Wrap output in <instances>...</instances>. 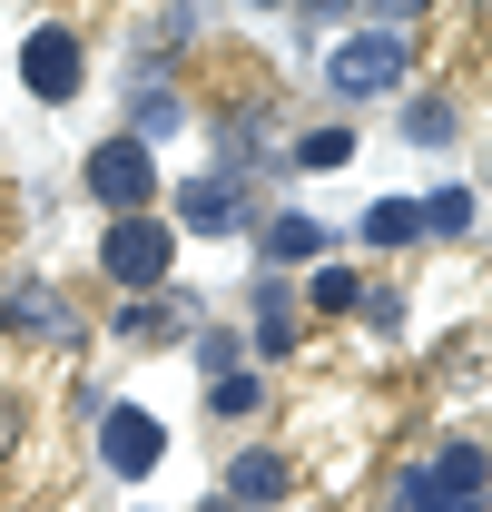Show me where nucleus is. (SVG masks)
<instances>
[{
  "instance_id": "f257e3e1",
  "label": "nucleus",
  "mask_w": 492,
  "mask_h": 512,
  "mask_svg": "<svg viewBox=\"0 0 492 512\" xmlns=\"http://www.w3.org/2000/svg\"><path fill=\"white\" fill-rule=\"evenodd\" d=\"M404 69H414V40H404V30H355V40L325 60V89H335V99H384Z\"/></svg>"
},
{
  "instance_id": "f03ea898",
  "label": "nucleus",
  "mask_w": 492,
  "mask_h": 512,
  "mask_svg": "<svg viewBox=\"0 0 492 512\" xmlns=\"http://www.w3.org/2000/svg\"><path fill=\"white\" fill-rule=\"evenodd\" d=\"M168 256H178V227H168V217H109V247H99V266H109L119 286H138V296H148V286L168 276Z\"/></svg>"
},
{
  "instance_id": "7ed1b4c3",
  "label": "nucleus",
  "mask_w": 492,
  "mask_h": 512,
  "mask_svg": "<svg viewBox=\"0 0 492 512\" xmlns=\"http://www.w3.org/2000/svg\"><path fill=\"white\" fill-rule=\"evenodd\" d=\"M89 197H99L109 217H148V197H158V168H148V148H138V138H109V148H89Z\"/></svg>"
},
{
  "instance_id": "20e7f679",
  "label": "nucleus",
  "mask_w": 492,
  "mask_h": 512,
  "mask_svg": "<svg viewBox=\"0 0 492 512\" xmlns=\"http://www.w3.org/2000/svg\"><path fill=\"white\" fill-rule=\"evenodd\" d=\"M99 453H109V473H119V483H148V473H158V453H168V434H158V414H148V404H109V414H99Z\"/></svg>"
},
{
  "instance_id": "39448f33",
  "label": "nucleus",
  "mask_w": 492,
  "mask_h": 512,
  "mask_svg": "<svg viewBox=\"0 0 492 512\" xmlns=\"http://www.w3.org/2000/svg\"><path fill=\"white\" fill-rule=\"evenodd\" d=\"M20 79H30L40 99H79V79H89V60H79V30L40 20V30L20 40Z\"/></svg>"
},
{
  "instance_id": "423d86ee",
  "label": "nucleus",
  "mask_w": 492,
  "mask_h": 512,
  "mask_svg": "<svg viewBox=\"0 0 492 512\" xmlns=\"http://www.w3.org/2000/svg\"><path fill=\"white\" fill-rule=\"evenodd\" d=\"M414 483H424L433 512H483V453H473V444H443Z\"/></svg>"
},
{
  "instance_id": "0eeeda50",
  "label": "nucleus",
  "mask_w": 492,
  "mask_h": 512,
  "mask_svg": "<svg viewBox=\"0 0 492 512\" xmlns=\"http://www.w3.org/2000/svg\"><path fill=\"white\" fill-rule=\"evenodd\" d=\"M178 227H187V237H237V227H246L237 178H197V188L178 197Z\"/></svg>"
},
{
  "instance_id": "6e6552de",
  "label": "nucleus",
  "mask_w": 492,
  "mask_h": 512,
  "mask_svg": "<svg viewBox=\"0 0 492 512\" xmlns=\"http://www.w3.org/2000/svg\"><path fill=\"white\" fill-rule=\"evenodd\" d=\"M286 483H296V473H286V453H237V463H227V503H237V512L286 503Z\"/></svg>"
},
{
  "instance_id": "1a4fd4ad",
  "label": "nucleus",
  "mask_w": 492,
  "mask_h": 512,
  "mask_svg": "<svg viewBox=\"0 0 492 512\" xmlns=\"http://www.w3.org/2000/svg\"><path fill=\"white\" fill-rule=\"evenodd\" d=\"M414 237H424L414 197H384V207H365V247H414Z\"/></svg>"
},
{
  "instance_id": "9d476101",
  "label": "nucleus",
  "mask_w": 492,
  "mask_h": 512,
  "mask_svg": "<svg viewBox=\"0 0 492 512\" xmlns=\"http://www.w3.org/2000/svg\"><path fill=\"white\" fill-rule=\"evenodd\" d=\"M286 345H296V316H286V286L266 276L256 286V355H286Z\"/></svg>"
},
{
  "instance_id": "9b49d317",
  "label": "nucleus",
  "mask_w": 492,
  "mask_h": 512,
  "mask_svg": "<svg viewBox=\"0 0 492 512\" xmlns=\"http://www.w3.org/2000/svg\"><path fill=\"white\" fill-rule=\"evenodd\" d=\"M315 247H325V227H315V217H296V207H286V217L266 227V256H276V266H306Z\"/></svg>"
},
{
  "instance_id": "f8f14e48",
  "label": "nucleus",
  "mask_w": 492,
  "mask_h": 512,
  "mask_svg": "<svg viewBox=\"0 0 492 512\" xmlns=\"http://www.w3.org/2000/svg\"><path fill=\"white\" fill-rule=\"evenodd\" d=\"M355 158V128H306L296 138V168H345Z\"/></svg>"
},
{
  "instance_id": "ddd939ff",
  "label": "nucleus",
  "mask_w": 492,
  "mask_h": 512,
  "mask_svg": "<svg viewBox=\"0 0 492 512\" xmlns=\"http://www.w3.org/2000/svg\"><path fill=\"white\" fill-rule=\"evenodd\" d=\"M10 325H40V335H69V306L40 286V296H10Z\"/></svg>"
},
{
  "instance_id": "4468645a",
  "label": "nucleus",
  "mask_w": 492,
  "mask_h": 512,
  "mask_svg": "<svg viewBox=\"0 0 492 512\" xmlns=\"http://www.w3.org/2000/svg\"><path fill=\"white\" fill-rule=\"evenodd\" d=\"M404 138H414V148H443V138H453V109H443V99L404 109Z\"/></svg>"
},
{
  "instance_id": "2eb2a0df",
  "label": "nucleus",
  "mask_w": 492,
  "mask_h": 512,
  "mask_svg": "<svg viewBox=\"0 0 492 512\" xmlns=\"http://www.w3.org/2000/svg\"><path fill=\"white\" fill-rule=\"evenodd\" d=\"M315 306H325V316H345V306H365V286H355V266H325V276H315Z\"/></svg>"
},
{
  "instance_id": "dca6fc26",
  "label": "nucleus",
  "mask_w": 492,
  "mask_h": 512,
  "mask_svg": "<svg viewBox=\"0 0 492 512\" xmlns=\"http://www.w3.org/2000/svg\"><path fill=\"white\" fill-rule=\"evenodd\" d=\"M414 217H424V227H443V237H463V227H473V197H463V188H443L433 207H414Z\"/></svg>"
},
{
  "instance_id": "f3484780",
  "label": "nucleus",
  "mask_w": 492,
  "mask_h": 512,
  "mask_svg": "<svg viewBox=\"0 0 492 512\" xmlns=\"http://www.w3.org/2000/svg\"><path fill=\"white\" fill-rule=\"evenodd\" d=\"M178 119H187L178 99H168V89H148V99H138V148H148V138H168Z\"/></svg>"
},
{
  "instance_id": "a211bd4d",
  "label": "nucleus",
  "mask_w": 492,
  "mask_h": 512,
  "mask_svg": "<svg viewBox=\"0 0 492 512\" xmlns=\"http://www.w3.org/2000/svg\"><path fill=\"white\" fill-rule=\"evenodd\" d=\"M207 404H217V414H256V375H217Z\"/></svg>"
},
{
  "instance_id": "6ab92c4d",
  "label": "nucleus",
  "mask_w": 492,
  "mask_h": 512,
  "mask_svg": "<svg viewBox=\"0 0 492 512\" xmlns=\"http://www.w3.org/2000/svg\"><path fill=\"white\" fill-rule=\"evenodd\" d=\"M197 365L207 375H237V335H197Z\"/></svg>"
},
{
  "instance_id": "aec40b11",
  "label": "nucleus",
  "mask_w": 492,
  "mask_h": 512,
  "mask_svg": "<svg viewBox=\"0 0 492 512\" xmlns=\"http://www.w3.org/2000/svg\"><path fill=\"white\" fill-rule=\"evenodd\" d=\"M10 453H20V404L0 394V463H10Z\"/></svg>"
},
{
  "instance_id": "412c9836",
  "label": "nucleus",
  "mask_w": 492,
  "mask_h": 512,
  "mask_svg": "<svg viewBox=\"0 0 492 512\" xmlns=\"http://www.w3.org/2000/svg\"><path fill=\"white\" fill-rule=\"evenodd\" d=\"M207 512H237V503H207Z\"/></svg>"
}]
</instances>
